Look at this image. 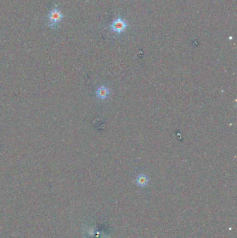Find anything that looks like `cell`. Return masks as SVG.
I'll list each match as a JSON object with an SVG mask.
<instances>
[{
    "mask_svg": "<svg viewBox=\"0 0 237 238\" xmlns=\"http://www.w3.org/2000/svg\"><path fill=\"white\" fill-rule=\"evenodd\" d=\"M64 17V13L60 11L59 6L54 5L45 16V25L51 29L56 30L59 28Z\"/></svg>",
    "mask_w": 237,
    "mask_h": 238,
    "instance_id": "1",
    "label": "cell"
},
{
    "mask_svg": "<svg viewBox=\"0 0 237 238\" xmlns=\"http://www.w3.org/2000/svg\"><path fill=\"white\" fill-rule=\"evenodd\" d=\"M125 27H126L125 23L123 21H122L120 19L115 20V21L113 23V25L111 26V28L113 29V30L118 33L122 32V31L125 30Z\"/></svg>",
    "mask_w": 237,
    "mask_h": 238,
    "instance_id": "2",
    "label": "cell"
},
{
    "mask_svg": "<svg viewBox=\"0 0 237 238\" xmlns=\"http://www.w3.org/2000/svg\"><path fill=\"white\" fill-rule=\"evenodd\" d=\"M136 183L140 187H145L148 184V178L147 177L144 175V174H141L138 176L136 178Z\"/></svg>",
    "mask_w": 237,
    "mask_h": 238,
    "instance_id": "3",
    "label": "cell"
},
{
    "mask_svg": "<svg viewBox=\"0 0 237 238\" xmlns=\"http://www.w3.org/2000/svg\"><path fill=\"white\" fill-rule=\"evenodd\" d=\"M109 94V91L105 86H100L97 91V96L98 98H101V99H105V98H106L108 96Z\"/></svg>",
    "mask_w": 237,
    "mask_h": 238,
    "instance_id": "4",
    "label": "cell"
}]
</instances>
